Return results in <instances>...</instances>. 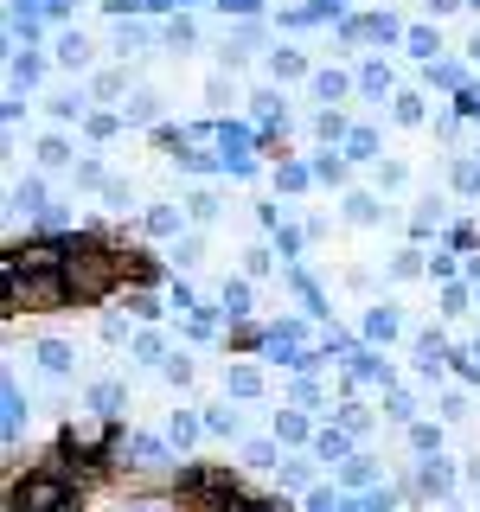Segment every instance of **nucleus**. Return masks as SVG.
<instances>
[{
  "mask_svg": "<svg viewBox=\"0 0 480 512\" xmlns=\"http://www.w3.org/2000/svg\"><path fill=\"white\" fill-rule=\"evenodd\" d=\"M276 436H288V442H301V436H308V423H301L295 410H282V416H276Z\"/></svg>",
  "mask_w": 480,
  "mask_h": 512,
  "instance_id": "39448f33",
  "label": "nucleus"
},
{
  "mask_svg": "<svg viewBox=\"0 0 480 512\" xmlns=\"http://www.w3.org/2000/svg\"><path fill=\"white\" fill-rule=\"evenodd\" d=\"M39 365H45L52 378H64V372H71V346H64V340H45V346H39Z\"/></svg>",
  "mask_w": 480,
  "mask_h": 512,
  "instance_id": "f257e3e1",
  "label": "nucleus"
},
{
  "mask_svg": "<svg viewBox=\"0 0 480 512\" xmlns=\"http://www.w3.org/2000/svg\"><path fill=\"white\" fill-rule=\"evenodd\" d=\"M372 148H378V135H372V128H359V135H352V160H372Z\"/></svg>",
  "mask_w": 480,
  "mask_h": 512,
  "instance_id": "6e6552de",
  "label": "nucleus"
},
{
  "mask_svg": "<svg viewBox=\"0 0 480 512\" xmlns=\"http://www.w3.org/2000/svg\"><path fill=\"white\" fill-rule=\"evenodd\" d=\"M346 480H352V487H365V480H372V461L352 455V461H346Z\"/></svg>",
  "mask_w": 480,
  "mask_h": 512,
  "instance_id": "1a4fd4ad",
  "label": "nucleus"
},
{
  "mask_svg": "<svg viewBox=\"0 0 480 512\" xmlns=\"http://www.w3.org/2000/svg\"><path fill=\"white\" fill-rule=\"evenodd\" d=\"M224 308H231V314H250V288L244 282H224Z\"/></svg>",
  "mask_w": 480,
  "mask_h": 512,
  "instance_id": "20e7f679",
  "label": "nucleus"
},
{
  "mask_svg": "<svg viewBox=\"0 0 480 512\" xmlns=\"http://www.w3.org/2000/svg\"><path fill=\"white\" fill-rule=\"evenodd\" d=\"M474 58H480V39H474Z\"/></svg>",
  "mask_w": 480,
  "mask_h": 512,
  "instance_id": "f3484780",
  "label": "nucleus"
},
{
  "mask_svg": "<svg viewBox=\"0 0 480 512\" xmlns=\"http://www.w3.org/2000/svg\"><path fill=\"white\" fill-rule=\"evenodd\" d=\"M397 122H423V103H416V96H397Z\"/></svg>",
  "mask_w": 480,
  "mask_h": 512,
  "instance_id": "f8f14e48",
  "label": "nucleus"
},
{
  "mask_svg": "<svg viewBox=\"0 0 480 512\" xmlns=\"http://www.w3.org/2000/svg\"><path fill=\"white\" fill-rule=\"evenodd\" d=\"M224 13H256V0H218Z\"/></svg>",
  "mask_w": 480,
  "mask_h": 512,
  "instance_id": "2eb2a0df",
  "label": "nucleus"
},
{
  "mask_svg": "<svg viewBox=\"0 0 480 512\" xmlns=\"http://www.w3.org/2000/svg\"><path fill=\"white\" fill-rule=\"evenodd\" d=\"M39 154H45V167H58V160H71V148H64V141H58V135H52V141H45V148H39Z\"/></svg>",
  "mask_w": 480,
  "mask_h": 512,
  "instance_id": "ddd939ff",
  "label": "nucleus"
},
{
  "mask_svg": "<svg viewBox=\"0 0 480 512\" xmlns=\"http://www.w3.org/2000/svg\"><path fill=\"white\" fill-rule=\"evenodd\" d=\"M365 333H372V340H391V333H397V314H391V308H372V320H365Z\"/></svg>",
  "mask_w": 480,
  "mask_h": 512,
  "instance_id": "7ed1b4c3",
  "label": "nucleus"
},
{
  "mask_svg": "<svg viewBox=\"0 0 480 512\" xmlns=\"http://www.w3.org/2000/svg\"><path fill=\"white\" fill-rule=\"evenodd\" d=\"M205 429H218V436H224V429H237V410H212V416H205Z\"/></svg>",
  "mask_w": 480,
  "mask_h": 512,
  "instance_id": "4468645a",
  "label": "nucleus"
},
{
  "mask_svg": "<svg viewBox=\"0 0 480 512\" xmlns=\"http://www.w3.org/2000/svg\"><path fill=\"white\" fill-rule=\"evenodd\" d=\"M58 58L64 64H90V45L77 39V32H64V39H58Z\"/></svg>",
  "mask_w": 480,
  "mask_h": 512,
  "instance_id": "f03ea898",
  "label": "nucleus"
},
{
  "mask_svg": "<svg viewBox=\"0 0 480 512\" xmlns=\"http://www.w3.org/2000/svg\"><path fill=\"white\" fill-rule=\"evenodd\" d=\"M429 7H436V13H448V7H461V0H429Z\"/></svg>",
  "mask_w": 480,
  "mask_h": 512,
  "instance_id": "dca6fc26",
  "label": "nucleus"
},
{
  "mask_svg": "<svg viewBox=\"0 0 480 512\" xmlns=\"http://www.w3.org/2000/svg\"><path fill=\"white\" fill-rule=\"evenodd\" d=\"M20 416H26V404H20V391L7 384V436H20Z\"/></svg>",
  "mask_w": 480,
  "mask_h": 512,
  "instance_id": "423d86ee",
  "label": "nucleus"
},
{
  "mask_svg": "<svg viewBox=\"0 0 480 512\" xmlns=\"http://www.w3.org/2000/svg\"><path fill=\"white\" fill-rule=\"evenodd\" d=\"M346 212L359 218V224H372V218H378V199H365V192H359V199H346Z\"/></svg>",
  "mask_w": 480,
  "mask_h": 512,
  "instance_id": "0eeeda50",
  "label": "nucleus"
},
{
  "mask_svg": "<svg viewBox=\"0 0 480 512\" xmlns=\"http://www.w3.org/2000/svg\"><path fill=\"white\" fill-rule=\"evenodd\" d=\"M455 180H461V192H480V167H474V160H461Z\"/></svg>",
  "mask_w": 480,
  "mask_h": 512,
  "instance_id": "9d476101",
  "label": "nucleus"
},
{
  "mask_svg": "<svg viewBox=\"0 0 480 512\" xmlns=\"http://www.w3.org/2000/svg\"><path fill=\"white\" fill-rule=\"evenodd\" d=\"M468 7H480V0H468Z\"/></svg>",
  "mask_w": 480,
  "mask_h": 512,
  "instance_id": "a211bd4d",
  "label": "nucleus"
},
{
  "mask_svg": "<svg viewBox=\"0 0 480 512\" xmlns=\"http://www.w3.org/2000/svg\"><path fill=\"white\" fill-rule=\"evenodd\" d=\"M301 71H308V64H301L295 52H276V77H301Z\"/></svg>",
  "mask_w": 480,
  "mask_h": 512,
  "instance_id": "9b49d317",
  "label": "nucleus"
}]
</instances>
